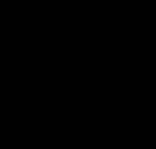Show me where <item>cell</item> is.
I'll return each instance as SVG.
<instances>
[]
</instances>
